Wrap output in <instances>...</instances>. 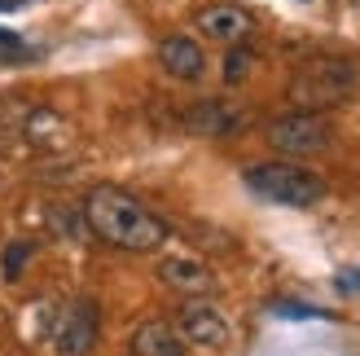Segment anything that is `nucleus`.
Returning <instances> with one entry per match:
<instances>
[{
	"mask_svg": "<svg viewBox=\"0 0 360 356\" xmlns=\"http://www.w3.org/2000/svg\"><path fill=\"white\" fill-rule=\"evenodd\" d=\"M79 211H84V224L101 242L119 246V251H158L167 242V224L136 193L119 189V185H93Z\"/></svg>",
	"mask_w": 360,
	"mask_h": 356,
	"instance_id": "nucleus-1",
	"label": "nucleus"
},
{
	"mask_svg": "<svg viewBox=\"0 0 360 356\" xmlns=\"http://www.w3.org/2000/svg\"><path fill=\"white\" fill-rule=\"evenodd\" d=\"M273 317H290V322H308V317H330L326 308H312V304H295V299H277Z\"/></svg>",
	"mask_w": 360,
	"mask_h": 356,
	"instance_id": "nucleus-15",
	"label": "nucleus"
},
{
	"mask_svg": "<svg viewBox=\"0 0 360 356\" xmlns=\"http://www.w3.org/2000/svg\"><path fill=\"white\" fill-rule=\"evenodd\" d=\"M338 291H347V295H360V269H347V273H338Z\"/></svg>",
	"mask_w": 360,
	"mask_h": 356,
	"instance_id": "nucleus-16",
	"label": "nucleus"
},
{
	"mask_svg": "<svg viewBox=\"0 0 360 356\" xmlns=\"http://www.w3.org/2000/svg\"><path fill=\"white\" fill-rule=\"evenodd\" d=\"M158 281L180 295H211L215 291V273L202 260H189V255H167L158 264Z\"/></svg>",
	"mask_w": 360,
	"mask_h": 356,
	"instance_id": "nucleus-8",
	"label": "nucleus"
},
{
	"mask_svg": "<svg viewBox=\"0 0 360 356\" xmlns=\"http://www.w3.org/2000/svg\"><path fill=\"white\" fill-rule=\"evenodd\" d=\"M31 251H35L31 238L9 242L5 251H0V277H5V281H18V277H22V269H27V260H31Z\"/></svg>",
	"mask_w": 360,
	"mask_h": 356,
	"instance_id": "nucleus-12",
	"label": "nucleus"
},
{
	"mask_svg": "<svg viewBox=\"0 0 360 356\" xmlns=\"http://www.w3.org/2000/svg\"><path fill=\"white\" fill-rule=\"evenodd\" d=\"M242 181L250 193H259L264 203H277V207H312L326 198V181L299 163H255L246 167Z\"/></svg>",
	"mask_w": 360,
	"mask_h": 356,
	"instance_id": "nucleus-3",
	"label": "nucleus"
},
{
	"mask_svg": "<svg viewBox=\"0 0 360 356\" xmlns=\"http://www.w3.org/2000/svg\"><path fill=\"white\" fill-rule=\"evenodd\" d=\"M185 128L198 132V136H233L242 128V115L229 110L224 101H198L193 110L185 115Z\"/></svg>",
	"mask_w": 360,
	"mask_h": 356,
	"instance_id": "nucleus-11",
	"label": "nucleus"
},
{
	"mask_svg": "<svg viewBox=\"0 0 360 356\" xmlns=\"http://www.w3.org/2000/svg\"><path fill=\"white\" fill-rule=\"evenodd\" d=\"M158 66L167 70L172 80H202V70H207V58H202V49H198L189 35H167L163 44H158Z\"/></svg>",
	"mask_w": 360,
	"mask_h": 356,
	"instance_id": "nucleus-9",
	"label": "nucleus"
},
{
	"mask_svg": "<svg viewBox=\"0 0 360 356\" xmlns=\"http://www.w3.org/2000/svg\"><path fill=\"white\" fill-rule=\"evenodd\" d=\"M264 136L277 154H290V158H312L321 150H330V123L321 110H290L268 123Z\"/></svg>",
	"mask_w": 360,
	"mask_h": 356,
	"instance_id": "nucleus-5",
	"label": "nucleus"
},
{
	"mask_svg": "<svg viewBox=\"0 0 360 356\" xmlns=\"http://www.w3.org/2000/svg\"><path fill=\"white\" fill-rule=\"evenodd\" d=\"M193 27L215 44H242L255 23H250V13L238 9V5H207V9H198Z\"/></svg>",
	"mask_w": 360,
	"mask_h": 356,
	"instance_id": "nucleus-7",
	"label": "nucleus"
},
{
	"mask_svg": "<svg viewBox=\"0 0 360 356\" xmlns=\"http://www.w3.org/2000/svg\"><path fill=\"white\" fill-rule=\"evenodd\" d=\"M128 348L132 356H185V339L172 322H141Z\"/></svg>",
	"mask_w": 360,
	"mask_h": 356,
	"instance_id": "nucleus-10",
	"label": "nucleus"
},
{
	"mask_svg": "<svg viewBox=\"0 0 360 356\" xmlns=\"http://www.w3.org/2000/svg\"><path fill=\"white\" fill-rule=\"evenodd\" d=\"M250 62H255V53L246 44H229V58H224V84H242L250 75Z\"/></svg>",
	"mask_w": 360,
	"mask_h": 356,
	"instance_id": "nucleus-14",
	"label": "nucleus"
},
{
	"mask_svg": "<svg viewBox=\"0 0 360 356\" xmlns=\"http://www.w3.org/2000/svg\"><path fill=\"white\" fill-rule=\"evenodd\" d=\"M360 88V66L352 58H312L290 75V101L299 110H330Z\"/></svg>",
	"mask_w": 360,
	"mask_h": 356,
	"instance_id": "nucleus-2",
	"label": "nucleus"
},
{
	"mask_svg": "<svg viewBox=\"0 0 360 356\" xmlns=\"http://www.w3.org/2000/svg\"><path fill=\"white\" fill-rule=\"evenodd\" d=\"M101 334V312L93 299H66L49 322V348L53 356H88Z\"/></svg>",
	"mask_w": 360,
	"mask_h": 356,
	"instance_id": "nucleus-4",
	"label": "nucleus"
},
{
	"mask_svg": "<svg viewBox=\"0 0 360 356\" xmlns=\"http://www.w3.org/2000/svg\"><path fill=\"white\" fill-rule=\"evenodd\" d=\"M31 58H35V49L22 40V35H13V31L0 27V62H5V66H22Z\"/></svg>",
	"mask_w": 360,
	"mask_h": 356,
	"instance_id": "nucleus-13",
	"label": "nucleus"
},
{
	"mask_svg": "<svg viewBox=\"0 0 360 356\" xmlns=\"http://www.w3.org/2000/svg\"><path fill=\"white\" fill-rule=\"evenodd\" d=\"M22 5H31V0H0V13H5V9H22Z\"/></svg>",
	"mask_w": 360,
	"mask_h": 356,
	"instance_id": "nucleus-17",
	"label": "nucleus"
},
{
	"mask_svg": "<svg viewBox=\"0 0 360 356\" xmlns=\"http://www.w3.org/2000/svg\"><path fill=\"white\" fill-rule=\"evenodd\" d=\"M176 330L185 343H198V348H224L229 343V317L211 304L207 295H189L176 312Z\"/></svg>",
	"mask_w": 360,
	"mask_h": 356,
	"instance_id": "nucleus-6",
	"label": "nucleus"
}]
</instances>
